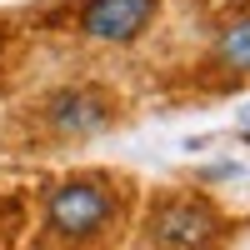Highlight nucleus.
I'll use <instances>...</instances> for the list:
<instances>
[{"label":"nucleus","mask_w":250,"mask_h":250,"mask_svg":"<svg viewBox=\"0 0 250 250\" xmlns=\"http://www.w3.org/2000/svg\"><path fill=\"white\" fill-rule=\"evenodd\" d=\"M135 210L130 180L115 170H70L55 175L35 205V245L40 250H95Z\"/></svg>","instance_id":"1"},{"label":"nucleus","mask_w":250,"mask_h":250,"mask_svg":"<svg viewBox=\"0 0 250 250\" xmlns=\"http://www.w3.org/2000/svg\"><path fill=\"white\" fill-rule=\"evenodd\" d=\"M230 235H235V220L195 185L155 190L140 210L145 250H225Z\"/></svg>","instance_id":"2"},{"label":"nucleus","mask_w":250,"mask_h":250,"mask_svg":"<svg viewBox=\"0 0 250 250\" xmlns=\"http://www.w3.org/2000/svg\"><path fill=\"white\" fill-rule=\"evenodd\" d=\"M120 95L110 85H95V80H70V85H55L50 95H40L35 125L50 145H85L95 135H105L120 125Z\"/></svg>","instance_id":"3"},{"label":"nucleus","mask_w":250,"mask_h":250,"mask_svg":"<svg viewBox=\"0 0 250 250\" xmlns=\"http://www.w3.org/2000/svg\"><path fill=\"white\" fill-rule=\"evenodd\" d=\"M165 0H75L70 30L85 45H135L160 20Z\"/></svg>","instance_id":"4"},{"label":"nucleus","mask_w":250,"mask_h":250,"mask_svg":"<svg viewBox=\"0 0 250 250\" xmlns=\"http://www.w3.org/2000/svg\"><path fill=\"white\" fill-rule=\"evenodd\" d=\"M205 80L215 90L250 85V5H235L215 20L210 45H205Z\"/></svg>","instance_id":"5"},{"label":"nucleus","mask_w":250,"mask_h":250,"mask_svg":"<svg viewBox=\"0 0 250 250\" xmlns=\"http://www.w3.org/2000/svg\"><path fill=\"white\" fill-rule=\"evenodd\" d=\"M10 40H15V35H10V20L0 15V65H5V60H10Z\"/></svg>","instance_id":"6"}]
</instances>
